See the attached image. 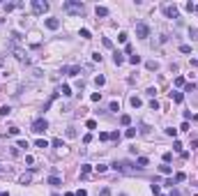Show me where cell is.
Wrapping results in <instances>:
<instances>
[{"label":"cell","instance_id":"cell-1","mask_svg":"<svg viewBox=\"0 0 198 196\" xmlns=\"http://www.w3.org/2000/svg\"><path fill=\"white\" fill-rule=\"evenodd\" d=\"M62 9L69 12V14H83V2H78V0H67L65 5H62Z\"/></svg>","mask_w":198,"mask_h":196},{"label":"cell","instance_id":"cell-2","mask_svg":"<svg viewBox=\"0 0 198 196\" xmlns=\"http://www.w3.org/2000/svg\"><path fill=\"white\" fill-rule=\"evenodd\" d=\"M111 166H113V168H115L118 173H125V171H132V168L136 166V164H132V162H125V159H115V162L111 164Z\"/></svg>","mask_w":198,"mask_h":196},{"label":"cell","instance_id":"cell-3","mask_svg":"<svg viewBox=\"0 0 198 196\" xmlns=\"http://www.w3.org/2000/svg\"><path fill=\"white\" fill-rule=\"evenodd\" d=\"M136 37H141V39H147V37H150V28H147V23H143V21L136 23Z\"/></svg>","mask_w":198,"mask_h":196},{"label":"cell","instance_id":"cell-4","mask_svg":"<svg viewBox=\"0 0 198 196\" xmlns=\"http://www.w3.org/2000/svg\"><path fill=\"white\" fill-rule=\"evenodd\" d=\"M46 129H48V122H46L44 118H37V120L33 122V131L35 134H44Z\"/></svg>","mask_w":198,"mask_h":196},{"label":"cell","instance_id":"cell-5","mask_svg":"<svg viewBox=\"0 0 198 196\" xmlns=\"http://www.w3.org/2000/svg\"><path fill=\"white\" fill-rule=\"evenodd\" d=\"M30 5H33V12H35V14H44V12H48V2H42V0H33Z\"/></svg>","mask_w":198,"mask_h":196},{"label":"cell","instance_id":"cell-6","mask_svg":"<svg viewBox=\"0 0 198 196\" xmlns=\"http://www.w3.org/2000/svg\"><path fill=\"white\" fill-rule=\"evenodd\" d=\"M164 14L168 19H177V16H180V9H177L175 5H164Z\"/></svg>","mask_w":198,"mask_h":196},{"label":"cell","instance_id":"cell-7","mask_svg":"<svg viewBox=\"0 0 198 196\" xmlns=\"http://www.w3.org/2000/svg\"><path fill=\"white\" fill-rule=\"evenodd\" d=\"M81 72V67L78 65H71V67H62V74H67V76H76Z\"/></svg>","mask_w":198,"mask_h":196},{"label":"cell","instance_id":"cell-8","mask_svg":"<svg viewBox=\"0 0 198 196\" xmlns=\"http://www.w3.org/2000/svg\"><path fill=\"white\" fill-rule=\"evenodd\" d=\"M46 28H48V30H58V28H60V21H58V19H46Z\"/></svg>","mask_w":198,"mask_h":196},{"label":"cell","instance_id":"cell-9","mask_svg":"<svg viewBox=\"0 0 198 196\" xmlns=\"http://www.w3.org/2000/svg\"><path fill=\"white\" fill-rule=\"evenodd\" d=\"M48 185H51V187H60V185H62V180H60L58 175H48Z\"/></svg>","mask_w":198,"mask_h":196},{"label":"cell","instance_id":"cell-10","mask_svg":"<svg viewBox=\"0 0 198 196\" xmlns=\"http://www.w3.org/2000/svg\"><path fill=\"white\" fill-rule=\"evenodd\" d=\"M170 99H173L175 104H182V101H184V95H182V92H170Z\"/></svg>","mask_w":198,"mask_h":196},{"label":"cell","instance_id":"cell-11","mask_svg":"<svg viewBox=\"0 0 198 196\" xmlns=\"http://www.w3.org/2000/svg\"><path fill=\"white\" fill-rule=\"evenodd\" d=\"M147 164H150V159H147V157H138V159H136V168H145Z\"/></svg>","mask_w":198,"mask_h":196},{"label":"cell","instance_id":"cell-12","mask_svg":"<svg viewBox=\"0 0 198 196\" xmlns=\"http://www.w3.org/2000/svg\"><path fill=\"white\" fill-rule=\"evenodd\" d=\"M90 171H92V166H90V164H83V166H81V178H83V180H85V178H88V173H90Z\"/></svg>","mask_w":198,"mask_h":196},{"label":"cell","instance_id":"cell-13","mask_svg":"<svg viewBox=\"0 0 198 196\" xmlns=\"http://www.w3.org/2000/svg\"><path fill=\"white\" fill-rule=\"evenodd\" d=\"M30 180H33V173H23V175L19 178V182H21V185H28Z\"/></svg>","mask_w":198,"mask_h":196},{"label":"cell","instance_id":"cell-14","mask_svg":"<svg viewBox=\"0 0 198 196\" xmlns=\"http://www.w3.org/2000/svg\"><path fill=\"white\" fill-rule=\"evenodd\" d=\"M129 104H132L134 108H141V106H143V101H141V99L136 97V95H134V97H132V99H129Z\"/></svg>","mask_w":198,"mask_h":196},{"label":"cell","instance_id":"cell-15","mask_svg":"<svg viewBox=\"0 0 198 196\" xmlns=\"http://www.w3.org/2000/svg\"><path fill=\"white\" fill-rule=\"evenodd\" d=\"M120 125H125V127H129V125H132V118H129L127 113H125V115H120Z\"/></svg>","mask_w":198,"mask_h":196},{"label":"cell","instance_id":"cell-16","mask_svg":"<svg viewBox=\"0 0 198 196\" xmlns=\"http://www.w3.org/2000/svg\"><path fill=\"white\" fill-rule=\"evenodd\" d=\"M95 12H97V16H108V9H106V7H101V5H97V9H95Z\"/></svg>","mask_w":198,"mask_h":196},{"label":"cell","instance_id":"cell-17","mask_svg":"<svg viewBox=\"0 0 198 196\" xmlns=\"http://www.w3.org/2000/svg\"><path fill=\"white\" fill-rule=\"evenodd\" d=\"M95 83H97V88H101V85H106V76H95Z\"/></svg>","mask_w":198,"mask_h":196},{"label":"cell","instance_id":"cell-18","mask_svg":"<svg viewBox=\"0 0 198 196\" xmlns=\"http://www.w3.org/2000/svg\"><path fill=\"white\" fill-rule=\"evenodd\" d=\"M58 92H62V97H69V95H71V88H69V85H60Z\"/></svg>","mask_w":198,"mask_h":196},{"label":"cell","instance_id":"cell-19","mask_svg":"<svg viewBox=\"0 0 198 196\" xmlns=\"http://www.w3.org/2000/svg\"><path fill=\"white\" fill-rule=\"evenodd\" d=\"M184 180H187V175H184L182 171H180V173H175V178H173V182H184Z\"/></svg>","mask_w":198,"mask_h":196},{"label":"cell","instance_id":"cell-20","mask_svg":"<svg viewBox=\"0 0 198 196\" xmlns=\"http://www.w3.org/2000/svg\"><path fill=\"white\" fill-rule=\"evenodd\" d=\"M113 63H115L118 67L122 65V63H125V58H122V53H115V56H113Z\"/></svg>","mask_w":198,"mask_h":196},{"label":"cell","instance_id":"cell-21","mask_svg":"<svg viewBox=\"0 0 198 196\" xmlns=\"http://www.w3.org/2000/svg\"><path fill=\"white\" fill-rule=\"evenodd\" d=\"M159 171H161L164 175H170V171H173V168H170L168 164H161V166H159Z\"/></svg>","mask_w":198,"mask_h":196},{"label":"cell","instance_id":"cell-22","mask_svg":"<svg viewBox=\"0 0 198 196\" xmlns=\"http://www.w3.org/2000/svg\"><path fill=\"white\" fill-rule=\"evenodd\" d=\"M35 145H37V148H42V150H44V148H48V143H46L44 138H37V141H35Z\"/></svg>","mask_w":198,"mask_h":196},{"label":"cell","instance_id":"cell-23","mask_svg":"<svg viewBox=\"0 0 198 196\" xmlns=\"http://www.w3.org/2000/svg\"><path fill=\"white\" fill-rule=\"evenodd\" d=\"M9 113H12V106H7V104L0 106V115H9Z\"/></svg>","mask_w":198,"mask_h":196},{"label":"cell","instance_id":"cell-24","mask_svg":"<svg viewBox=\"0 0 198 196\" xmlns=\"http://www.w3.org/2000/svg\"><path fill=\"white\" fill-rule=\"evenodd\" d=\"M145 67H147V69H159V63H154V60H147V63H145Z\"/></svg>","mask_w":198,"mask_h":196},{"label":"cell","instance_id":"cell-25","mask_svg":"<svg viewBox=\"0 0 198 196\" xmlns=\"http://www.w3.org/2000/svg\"><path fill=\"white\" fill-rule=\"evenodd\" d=\"M127 37H129L127 33H120L118 35V42H120V44H127Z\"/></svg>","mask_w":198,"mask_h":196},{"label":"cell","instance_id":"cell-26","mask_svg":"<svg viewBox=\"0 0 198 196\" xmlns=\"http://www.w3.org/2000/svg\"><path fill=\"white\" fill-rule=\"evenodd\" d=\"M166 134H168V136H173V138H175V136H177V129H175V127H166Z\"/></svg>","mask_w":198,"mask_h":196},{"label":"cell","instance_id":"cell-27","mask_svg":"<svg viewBox=\"0 0 198 196\" xmlns=\"http://www.w3.org/2000/svg\"><path fill=\"white\" fill-rule=\"evenodd\" d=\"M184 90H187V92H194V90H196V83H184Z\"/></svg>","mask_w":198,"mask_h":196},{"label":"cell","instance_id":"cell-28","mask_svg":"<svg viewBox=\"0 0 198 196\" xmlns=\"http://www.w3.org/2000/svg\"><path fill=\"white\" fill-rule=\"evenodd\" d=\"M108 111H120V101H111V106H108Z\"/></svg>","mask_w":198,"mask_h":196},{"label":"cell","instance_id":"cell-29","mask_svg":"<svg viewBox=\"0 0 198 196\" xmlns=\"http://www.w3.org/2000/svg\"><path fill=\"white\" fill-rule=\"evenodd\" d=\"M108 136H111V141H115V143H118V141H120V131H111V134H108Z\"/></svg>","mask_w":198,"mask_h":196},{"label":"cell","instance_id":"cell-30","mask_svg":"<svg viewBox=\"0 0 198 196\" xmlns=\"http://www.w3.org/2000/svg\"><path fill=\"white\" fill-rule=\"evenodd\" d=\"M53 148H65V143H62V138H53Z\"/></svg>","mask_w":198,"mask_h":196},{"label":"cell","instance_id":"cell-31","mask_svg":"<svg viewBox=\"0 0 198 196\" xmlns=\"http://www.w3.org/2000/svg\"><path fill=\"white\" fill-rule=\"evenodd\" d=\"M125 136H127V138H134V136H136V127H132V129H127V131H125Z\"/></svg>","mask_w":198,"mask_h":196},{"label":"cell","instance_id":"cell-32","mask_svg":"<svg viewBox=\"0 0 198 196\" xmlns=\"http://www.w3.org/2000/svg\"><path fill=\"white\" fill-rule=\"evenodd\" d=\"M152 194H154V196H159V194H161V187H159V185H157V182H154V185H152Z\"/></svg>","mask_w":198,"mask_h":196},{"label":"cell","instance_id":"cell-33","mask_svg":"<svg viewBox=\"0 0 198 196\" xmlns=\"http://www.w3.org/2000/svg\"><path fill=\"white\" fill-rule=\"evenodd\" d=\"M129 63H132V65H138V63H141V56H129Z\"/></svg>","mask_w":198,"mask_h":196},{"label":"cell","instance_id":"cell-34","mask_svg":"<svg viewBox=\"0 0 198 196\" xmlns=\"http://www.w3.org/2000/svg\"><path fill=\"white\" fill-rule=\"evenodd\" d=\"M189 37H191V39H198V30L196 28H189Z\"/></svg>","mask_w":198,"mask_h":196},{"label":"cell","instance_id":"cell-35","mask_svg":"<svg viewBox=\"0 0 198 196\" xmlns=\"http://www.w3.org/2000/svg\"><path fill=\"white\" fill-rule=\"evenodd\" d=\"M101 42H104V46H106V49H113V42H111V39H108V37H104V39H101Z\"/></svg>","mask_w":198,"mask_h":196},{"label":"cell","instance_id":"cell-36","mask_svg":"<svg viewBox=\"0 0 198 196\" xmlns=\"http://www.w3.org/2000/svg\"><path fill=\"white\" fill-rule=\"evenodd\" d=\"M180 51H182V53H191V46H189V44H182Z\"/></svg>","mask_w":198,"mask_h":196},{"label":"cell","instance_id":"cell-37","mask_svg":"<svg viewBox=\"0 0 198 196\" xmlns=\"http://www.w3.org/2000/svg\"><path fill=\"white\" fill-rule=\"evenodd\" d=\"M85 127H88V129H97V122H95V120H88Z\"/></svg>","mask_w":198,"mask_h":196},{"label":"cell","instance_id":"cell-38","mask_svg":"<svg viewBox=\"0 0 198 196\" xmlns=\"http://www.w3.org/2000/svg\"><path fill=\"white\" fill-rule=\"evenodd\" d=\"M78 35H81L83 39H90V30H85V28H83V30H81V33H78Z\"/></svg>","mask_w":198,"mask_h":196},{"label":"cell","instance_id":"cell-39","mask_svg":"<svg viewBox=\"0 0 198 196\" xmlns=\"http://www.w3.org/2000/svg\"><path fill=\"white\" fill-rule=\"evenodd\" d=\"M170 159H173V152H164V164H168Z\"/></svg>","mask_w":198,"mask_h":196},{"label":"cell","instance_id":"cell-40","mask_svg":"<svg viewBox=\"0 0 198 196\" xmlns=\"http://www.w3.org/2000/svg\"><path fill=\"white\" fill-rule=\"evenodd\" d=\"M184 7H187V12H196V5H194V2H187Z\"/></svg>","mask_w":198,"mask_h":196},{"label":"cell","instance_id":"cell-41","mask_svg":"<svg viewBox=\"0 0 198 196\" xmlns=\"http://www.w3.org/2000/svg\"><path fill=\"white\" fill-rule=\"evenodd\" d=\"M175 85H177V88H182V85H184V79H182V76H177V79H175Z\"/></svg>","mask_w":198,"mask_h":196},{"label":"cell","instance_id":"cell-42","mask_svg":"<svg viewBox=\"0 0 198 196\" xmlns=\"http://www.w3.org/2000/svg\"><path fill=\"white\" fill-rule=\"evenodd\" d=\"M150 108H152V111H157V108H159V101H157V99H152V101H150Z\"/></svg>","mask_w":198,"mask_h":196},{"label":"cell","instance_id":"cell-43","mask_svg":"<svg viewBox=\"0 0 198 196\" xmlns=\"http://www.w3.org/2000/svg\"><path fill=\"white\" fill-rule=\"evenodd\" d=\"M95 168H97L99 173H106V168H108V166H106V164H99V166H95Z\"/></svg>","mask_w":198,"mask_h":196},{"label":"cell","instance_id":"cell-44","mask_svg":"<svg viewBox=\"0 0 198 196\" xmlns=\"http://www.w3.org/2000/svg\"><path fill=\"white\" fill-rule=\"evenodd\" d=\"M99 196H111V189H108V187H104V189L99 192Z\"/></svg>","mask_w":198,"mask_h":196},{"label":"cell","instance_id":"cell-45","mask_svg":"<svg viewBox=\"0 0 198 196\" xmlns=\"http://www.w3.org/2000/svg\"><path fill=\"white\" fill-rule=\"evenodd\" d=\"M14 7H16V5H14V2H7V5H5V12H12V9H14Z\"/></svg>","mask_w":198,"mask_h":196},{"label":"cell","instance_id":"cell-46","mask_svg":"<svg viewBox=\"0 0 198 196\" xmlns=\"http://www.w3.org/2000/svg\"><path fill=\"white\" fill-rule=\"evenodd\" d=\"M108 138H111V136H108L106 131H101V134H99V141H108Z\"/></svg>","mask_w":198,"mask_h":196},{"label":"cell","instance_id":"cell-47","mask_svg":"<svg viewBox=\"0 0 198 196\" xmlns=\"http://www.w3.org/2000/svg\"><path fill=\"white\" fill-rule=\"evenodd\" d=\"M16 148H23V150H26V148H28V141H19V143H16Z\"/></svg>","mask_w":198,"mask_h":196},{"label":"cell","instance_id":"cell-48","mask_svg":"<svg viewBox=\"0 0 198 196\" xmlns=\"http://www.w3.org/2000/svg\"><path fill=\"white\" fill-rule=\"evenodd\" d=\"M173 150H177V152H180V150H182V143H180V141H175V143H173Z\"/></svg>","mask_w":198,"mask_h":196},{"label":"cell","instance_id":"cell-49","mask_svg":"<svg viewBox=\"0 0 198 196\" xmlns=\"http://www.w3.org/2000/svg\"><path fill=\"white\" fill-rule=\"evenodd\" d=\"M90 99H92V101H99V99H101V92H92V97H90Z\"/></svg>","mask_w":198,"mask_h":196},{"label":"cell","instance_id":"cell-50","mask_svg":"<svg viewBox=\"0 0 198 196\" xmlns=\"http://www.w3.org/2000/svg\"><path fill=\"white\" fill-rule=\"evenodd\" d=\"M67 136H69V138H74V136H76V131H74V127H69V129H67Z\"/></svg>","mask_w":198,"mask_h":196},{"label":"cell","instance_id":"cell-51","mask_svg":"<svg viewBox=\"0 0 198 196\" xmlns=\"http://www.w3.org/2000/svg\"><path fill=\"white\" fill-rule=\"evenodd\" d=\"M76 196H85V189H78V192H76Z\"/></svg>","mask_w":198,"mask_h":196},{"label":"cell","instance_id":"cell-52","mask_svg":"<svg viewBox=\"0 0 198 196\" xmlns=\"http://www.w3.org/2000/svg\"><path fill=\"white\" fill-rule=\"evenodd\" d=\"M170 196H180V192H177V189H173V192H170Z\"/></svg>","mask_w":198,"mask_h":196},{"label":"cell","instance_id":"cell-53","mask_svg":"<svg viewBox=\"0 0 198 196\" xmlns=\"http://www.w3.org/2000/svg\"><path fill=\"white\" fill-rule=\"evenodd\" d=\"M0 196H9V192H0Z\"/></svg>","mask_w":198,"mask_h":196},{"label":"cell","instance_id":"cell-54","mask_svg":"<svg viewBox=\"0 0 198 196\" xmlns=\"http://www.w3.org/2000/svg\"><path fill=\"white\" fill-rule=\"evenodd\" d=\"M159 196H164V194H159Z\"/></svg>","mask_w":198,"mask_h":196},{"label":"cell","instance_id":"cell-55","mask_svg":"<svg viewBox=\"0 0 198 196\" xmlns=\"http://www.w3.org/2000/svg\"><path fill=\"white\" fill-rule=\"evenodd\" d=\"M196 196H198V194H196Z\"/></svg>","mask_w":198,"mask_h":196}]
</instances>
